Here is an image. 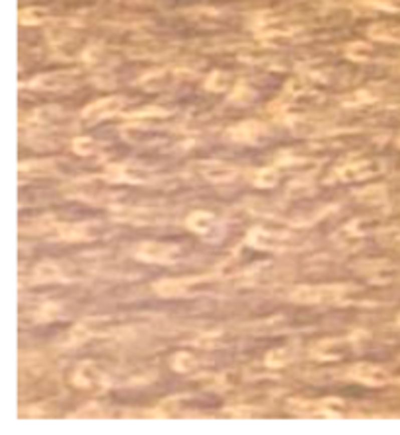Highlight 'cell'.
Listing matches in <instances>:
<instances>
[{
    "instance_id": "obj_1",
    "label": "cell",
    "mask_w": 400,
    "mask_h": 435,
    "mask_svg": "<svg viewBox=\"0 0 400 435\" xmlns=\"http://www.w3.org/2000/svg\"><path fill=\"white\" fill-rule=\"evenodd\" d=\"M176 252L174 246H164V244H145L141 248V258L150 260V262H164L170 260Z\"/></svg>"
},
{
    "instance_id": "obj_2",
    "label": "cell",
    "mask_w": 400,
    "mask_h": 435,
    "mask_svg": "<svg viewBox=\"0 0 400 435\" xmlns=\"http://www.w3.org/2000/svg\"><path fill=\"white\" fill-rule=\"evenodd\" d=\"M351 375H353L357 381L371 382V384H377V382L384 381V373H381L379 369H375V367H371V365H357V367H353Z\"/></svg>"
},
{
    "instance_id": "obj_3",
    "label": "cell",
    "mask_w": 400,
    "mask_h": 435,
    "mask_svg": "<svg viewBox=\"0 0 400 435\" xmlns=\"http://www.w3.org/2000/svg\"><path fill=\"white\" fill-rule=\"evenodd\" d=\"M258 133H260V125H256V123H246V125H240V127L237 129V133L233 131V137H237L238 141H254Z\"/></svg>"
},
{
    "instance_id": "obj_4",
    "label": "cell",
    "mask_w": 400,
    "mask_h": 435,
    "mask_svg": "<svg viewBox=\"0 0 400 435\" xmlns=\"http://www.w3.org/2000/svg\"><path fill=\"white\" fill-rule=\"evenodd\" d=\"M213 225V217L211 215H207V213H197V215H193V217L189 219V227H193L195 231H207L209 227Z\"/></svg>"
},
{
    "instance_id": "obj_5",
    "label": "cell",
    "mask_w": 400,
    "mask_h": 435,
    "mask_svg": "<svg viewBox=\"0 0 400 435\" xmlns=\"http://www.w3.org/2000/svg\"><path fill=\"white\" fill-rule=\"evenodd\" d=\"M277 180V176H275V172H272V170H268V172H260V180H258V183H268V185H272L273 181Z\"/></svg>"
},
{
    "instance_id": "obj_6",
    "label": "cell",
    "mask_w": 400,
    "mask_h": 435,
    "mask_svg": "<svg viewBox=\"0 0 400 435\" xmlns=\"http://www.w3.org/2000/svg\"><path fill=\"white\" fill-rule=\"evenodd\" d=\"M74 148H76V152H82V154H86V152H88V150L92 148V141H88V139H80V141H76Z\"/></svg>"
}]
</instances>
